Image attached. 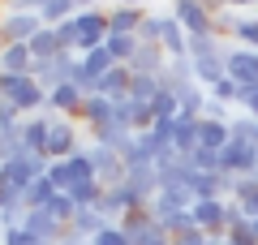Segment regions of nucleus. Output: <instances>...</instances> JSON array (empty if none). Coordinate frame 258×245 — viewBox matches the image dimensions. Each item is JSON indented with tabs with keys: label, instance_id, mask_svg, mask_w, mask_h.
I'll list each match as a JSON object with an SVG mask.
<instances>
[{
	"label": "nucleus",
	"instance_id": "30",
	"mask_svg": "<svg viewBox=\"0 0 258 245\" xmlns=\"http://www.w3.org/2000/svg\"><path fill=\"white\" fill-rule=\"evenodd\" d=\"M47 181H52V185H56L60 194H69V190H74V176H69V163H64V159H47Z\"/></svg>",
	"mask_w": 258,
	"mask_h": 245
},
{
	"label": "nucleus",
	"instance_id": "41",
	"mask_svg": "<svg viewBox=\"0 0 258 245\" xmlns=\"http://www.w3.org/2000/svg\"><path fill=\"white\" fill-rule=\"evenodd\" d=\"M60 245H91V241H78L74 232H64V236H60Z\"/></svg>",
	"mask_w": 258,
	"mask_h": 245
},
{
	"label": "nucleus",
	"instance_id": "39",
	"mask_svg": "<svg viewBox=\"0 0 258 245\" xmlns=\"http://www.w3.org/2000/svg\"><path fill=\"white\" fill-rule=\"evenodd\" d=\"M134 245H172V236H168L164 228H155V232H147L142 241H134Z\"/></svg>",
	"mask_w": 258,
	"mask_h": 245
},
{
	"label": "nucleus",
	"instance_id": "43",
	"mask_svg": "<svg viewBox=\"0 0 258 245\" xmlns=\"http://www.w3.org/2000/svg\"><path fill=\"white\" fill-rule=\"evenodd\" d=\"M215 245H232V241H228V236H220V241H215Z\"/></svg>",
	"mask_w": 258,
	"mask_h": 245
},
{
	"label": "nucleus",
	"instance_id": "20",
	"mask_svg": "<svg viewBox=\"0 0 258 245\" xmlns=\"http://www.w3.org/2000/svg\"><path fill=\"white\" fill-rule=\"evenodd\" d=\"M224 78H228V60H194V82L198 86L211 91L215 82H224Z\"/></svg>",
	"mask_w": 258,
	"mask_h": 245
},
{
	"label": "nucleus",
	"instance_id": "1",
	"mask_svg": "<svg viewBox=\"0 0 258 245\" xmlns=\"http://www.w3.org/2000/svg\"><path fill=\"white\" fill-rule=\"evenodd\" d=\"M0 95L26 116V112H43L47 108V91L39 86L30 73H0Z\"/></svg>",
	"mask_w": 258,
	"mask_h": 245
},
{
	"label": "nucleus",
	"instance_id": "9",
	"mask_svg": "<svg viewBox=\"0 0 258 245\" xmlns=\"http://www.w3.org/2000/svg\"><path fill=\"white\" fill-rule=\"evenodd\" d=\"M228 78L237 86H258V52L254 47H237L232 43L228 52Z\"/></svg>",
	"mask_w": 258,
	"mask_h": 245
},
{
	"label": "nucleus",
	"instance_id": "31",
	"mask_svg": "<svg viewBox=\"0 0 258 245\" xmlns=\"http://www.w3.org/2000/svg\"><path fill=\"white\" fill-rule=\"evenodd\" d=\"M47 211H52V215H56V219H60V224H64V228H69V224H74V215H78V202H74V198H69V194H56V198H52V202H47Z\"/></svg>",
	"mask_w": 258,
	"mask_h": 245
},
{
	"label": "nucleus",
	"instance_id": "17",
	"mask_svg": "<svg viewBox=\"0 0 258 245\" xmlns=\"http://www.w3.org/2000/svg\"><path fill=\"white\" fill-rule=\"evenodd\" d=\"M228 142H232V125H224V120H198V146L224 151Z\"/></svg>",
	"mask_w": 258,
	"mask_h": 245
},
{
	"label": "nucleus",
	"instance_id": "7",
	"mask_svg": "<svg viewBox=\"0 0 258 245\" xmlns=\"http://www.w3.org/2000/svg\"><path fill=\"white\" fill-rule=\"evenodd\" d=\"M82 151V142H78V125L69 116H60L52 129H47V159H69V155H78Z\"/></svg>",
	"mask_w": 258,
	"mask_h": 245
},
{
	"label": "nucleus",
	"instance_id": "21",
	"mask_svg": "<svg viewBox=\"0 0 258 245\" xmlns=\"http://www.w3.org/2000/svg\"><path fill=\"white\" fill-rule=\"evenodd\" d=\"M30 56H35V60H56V56H60V39H56L52 26H43L30 39Z\"/></svg>",
	"mask_w": 258,
	"mask_h": 245
},
{
	"label": "nucleus",
	"instance_id": "10",
	"mask_svg": "<svg viewBox=\"0 0 258 245\" xmlns=\"http://www.w3.org/2000/svg\"><path fill=\"white\" fill-rule=\"evenodd\" d=\"M82 103H86V91L78 86V82H60L56 91H47V108L60 112V116H69V120H78Z\"/></svg>",
	"mask_w": 258,
	"mask_h": 245
},
{
	"label": "nucleus",
	"instance_id": "4",
	"mask_svg": "<svg viewBox=\"0 0 258 245\" xmlns=\"http://www.w3.org/2000/svg\"><path fill=\"white\" fill-rule=\"evenodd\" d=\"M172 18L185 26V35H215V13L203 0H172Z\"/></svg>",
	"mask_w": 258,
	"mask_h": 245
},
{
	"label": "nucleus",
	"instance_id": "14",
	"mask_svg": "<svg viewBox=\"0 0 258 245\" xmlns=\"http://www.w3.org/2000/svg\"><path fill=\"white\" fill-rule=\"evenodd\" d=\"M164 69H168V52L164 47H151V43H142L138 56L129 60V73H147V78H159Z\"/></svg>",
	"mask_w": 258,
	"mask_h": 245
},
{
	"label": "nucleus",
	"instance_id": "23",
	"mask_svg": "<svg viewBox=\"0 0 258 245\" xmlns=\"http://www.w3.org/2000/svg\"><path fill=\"white\" fill-rule=\"evenodd\" d=\"M164 26H168V13H147L142 26H138V43L159 47V43H164Z\"/></svg>",
	"mask_w": 258,
	"mask_h": 245
},
{
	"label": "nucleus",
	"instance_id": "35",
	"mask_svg": "<svg viewBox=\"0 0 258 245\" xmlns=\"http://www.w3.org/2000/svg\"><path fill=\"white\" fill-rule=\"evenodd\" d=\"M91 245H129V236H125V228H120V224H108Z\"/></svg>",
	"mask_w": 258,
	"mask_h": 245
},
{
	"label": "nucleus",
	"instance_id": "36",
	"mask_svg": "<svg viewBox=\"0 0 258 245\" xmlns=\"http://www.w3.org/2000/svg\"><path fill=\"white\" fill-rule=\"evenodd\" d=\"M18 125H22V112L0 95V129H18Z\"/></svg>",
	"mask_w": 258,
	"mask_h": 245
},
{
	"label": "nucleus",
	"instance_id": "19",
	"mask_svg": "<svg viewBox=\"0 0 258 245\" xmlns=\"http://www.w3.org/2000/svg\"><path fill=\"white\" fill-rule=\"evenodd\" d=\"M172 146H176V155H194V146H198V120L194 116L172 120Z\"/></svg>",
	"mask_w": 258,
	"mask_h": 245
},
{
	"label": "nucleus",
	"instance_id": "3",
	"mask_svg": "<svg viewBox=\"0 0 258 245\" xmlns=\"http://www.w3.org/2000/svg\"><path fill=\"white\" fill-rule=\"evenodd\" d=\"M74 22H78V56L108 43V9H82Z\"/></svg>",
	"mask_w": 258,
	"mask_h": 245
},
{
	"label": "nucleus",
	"instance_id": "11",
	"mask_svg": "<svg viewBox=\"0 0 258 245\" xmlns=\"http://www.w3.org/2000/svg\"><path fill=\"white\" fill-rule=\"evenodd\" d=\"M78 120H82L91 134H95V129H103V125H112V120H116V99H108V95H86Z\"/></svg>",
	"mask_w": 258,
	"mask_h": 245
},
{
	"label": "nucleus",
	"instance_id": "2",
	"mask_svg": "<svg viewBox=\"0 0 258 245\" xmlns=\"http://www.w3.org/2000/svg\"><path fill=\"white\" fill-rule=\"evenodd\" d=\"M194 228L207 232L211 241L228 236V198H203V202H194Z\"/></svg>",
	"mask_w": 258,
	"mask_h": 245
},
{
	"label": "nucleus",
	"instance_id": "32",
	"mask_svg": "<svg viewBox=\"0 0 258 245\" xmlns=\"http://www.w3.org/2000/svg\"><path fill=\"white\" fill-rule=\"evenodd\" d=\"M211 99L228 103V108H241V86L232 78H224V82H215V86H211Z\"/></svg>",
	"mask_w": 258,
	"mask_h": 245
},
{
	"label": "nucleus",
	"instance_id": "26",
	"mask_svg": "<svg viewBox=\"0 0 258 245\" xmlns=\"http://www.w3.org/2000/svg\"><path fill=\"white\" fill-rule=\"evenodd\" d=\"M56 194H60V190H56V185L47 181V176H39V181L26 190V207H30V211H39V207H47V202H52Z\"/></svg>",
	"mask_w": 258,
	"mask_h": 245
},
{
	"label": "nucleus",
	"instance_id": "12",
	"mask_svg": "<svg viewBox=\"0 0 258 245\" xmlns=\"http://www.w3.org/2000/svg\"><path fill=\"white\" fill-rule=\"evenodd\" d=\"M147 9H134V5H112L108 9V35H138Z\"/></svg>",
	"mask_w": 258,
	"mask_h": 245
},
{
	"label": "nucleus",
	"instance_id": "34",
	"mask_svg": "<svg viewBox=\"0 0 258 245\" xmlns=\"http://www.w3.org/2000/svg\"><path fill=\"white\" fill-rule=\"evenodd\" d=\"M0 245H43V241L30 236L26 228H5V232H0Z\"/></svg>",
	"mask_w": 258,
	"mask_h": 245
},
{
	"label": "nucleus",
	"instance_id": "6",
	"mask_svg": "<svg viewBox=\"0 0 258 245\" xmlns=\"http://www.w3.org/2000/svg\"><path fill=\"white\" fill-rule=\"evenodd\" d=\"M86 155H91V163H95V176L103 181V190H112V185H120L125 181V159H120L112 146H99V142H91L86 146Z\"/></svg>",
	"mask_w": 258,
	"mask_h": 245
},
{
	"label": "nucleus",
	"instance_id": "33",
	"mask_svg": "<svg viewBox=\"0 0 258 245\" xmlns=\"http://www.w3.org/2000/svg\"><path fill=\"white\" fill-rule=\"evenodd\" d=\"M228 241H232V245H258V232H254L249 219H241L237 228H228Z\"/></svg>",
	"mask_w": 258,
	"mask_h": 245
},
{
	"label": "nucleus",
	"instance_id": "13",
	"mask_svg": "<svg viewBox=\"0 0 258 245\" xmlns=\"http://www.w3.org/2000/svg\"><path fill=\"white\" fill-rule=\"evenodd\" d=\"M30 69H35L30 43H0V73H30Z\"/></svg>",
	"mask_w": 258,
	"mask_h": 245
},
{
	"label": "nucleus",
	"instance_id": "16",
	"mask_svg": "<svg viewBox=\"0 0 258 245\" xmlns=\"http://www.w3.org/2000/svg\"><path fill=\"white\" fill-rule=\"evenodd\" d=\"M159 82H164V91H185V86H194V60L189 56L168 60V69L159 73Z\"/></svg>",
	"mask_w": 258,
	"mask_h": 245
},
{
	"label": "nucleus",
	"instance_id": "44",
	"mask_svg": "<svg viewBox=\"0 0 258 245\" xmlns=\"http://www.w3.org/2000/svg\"><path fill=\"white\" fill-rule=\"evenodd\" d=\"M0 22H5V9H0Z\"/></svg>",
	"mask_w": 258,
	"mask_h": 245
},
{
	"label": "nucleus",
	"instance_id": "18",
	"mask_svg": "<svg viewBox=\"0 0 258 245\" xmlns=\"http://www.w3.org/2000/svg\"><path fill=\"white\" fill-rule=\"evenodd\" d=\"M91 138H95V142H99V146H112V151H116V155H125L129 146H134V138H138V134H134V129H125V125H116V120H112V125L95 129Z\"/></svg>",
	"mask_w": 258,
	"mask_h": 245
},
{
	"label": "nucleus",
	"instance_id": "40",
	"mask_svg": "<svg viewBox=\"0 0 258 245\" xmlns=\"http://www.w3.org/2000/svg\"><path fill=\"white\" fill-rule=\"evenodd\" d=\"M224 5H228V9H237V13H241V9H258V0H224Z\"/></svg>",
	"mask_w": 258,
	"mask_h": 245
},
{
	"label": "nucleus",
	"instance_id": "15",
	"mask_svg": "<svg viewBox=\"0 0 258 245\" xmlns=\"http://www.w3.org/2000/svg\"><path fill=\"white\" fill-rule=\"evenodd\" d=\"M129 82H134L129 65H116V69H108V73L99 78L95 95H108V99H129Z\"/></svg>",
	"mask_w": 258,
	"mask_h": 245
},
{
	"label": "nucleus",
	"instance_id": "46",
	"mask_svg": "<svg viewBox=\"0 0 258 245\" xmlns=\"http://www.w3.org/2000/svg\"><path fill=\"white\" fill-rule=\"evenodd\" d=\"M254 13H258V9H254Z\"/></svg>",
	"mask_w": 258,
	"mask_h": 245
},
{
	"label": "nucleus",
	"instance_id": "25",
	"mask_svg": "<svg viewBox=\"0 0 258 245\" xmlns=\"http://www.w3.org/2000/svg\"><path fill=\"white\" fill-rule=\"evenodd\" d=\"M151 112H155V120H176V116H181V99H176V91H159L155 99H151Z\"/></svg>",
	"mask_w": 258,
	"mask_h": 245
},
{
	"label": "nucleus",
	"instance_id": "24",
	"mask_svg": "<svg viewBox=\"0 0 258 245\" xmlns=\"http://www.w3.org/2000/svg\"><path fill=\"white\" fill-rule=\"evenodd\" d=\"M159 91H164V82L147 78V73H134V82H129V99H138V103H151Z\"/></svg>",
	"mask_w": 258,
	"mask_h": 245
},
{
	"label": "nucleus",
	"instance_id": "42",
	"mask_svg": "<svg viewBox=\"0 0 258 245\" xmlns=\"http://www.w3.org/2000/svg\"><path fill=\"white\" fill-rule=\"evenodd\" d=\"M116 5H134V9H147V5H155V0H116Z\"/></svg>",
	"mask_w": 258,
	"mask_h": 245
},
{
	"label": "nucleus",
	"instance_id": "8",
	"mask_svg": "<svg viewBox=\"0 0 258 245\" xmlns=\"http://www.w3.org/2000/svg\"><path fill=\"white\" fill-rule=\"evenodd\" d=\"M39 30H43V18L39 13H5V22H0V43H30Z\"/></svg>",
	"mask_w": 258,
	"mask_h": 245
},
{
	"label": "nucleus",
	"instance_id": "28",
	"mask_svg": "<svg viewBox=\"0 0 258 245\" xmlns=\"http://www.w3.org/2000/svg\"><path fill=\"white\" fill-rule=\"evenodd\" d=\"M232 142H254L258 146V120L245 116V112H237L232 116Z\"/></svg>",
	"mask_w": 258,
	"mask_h": 245
},
{
	"label": "nucleus",
	"instance_id": "45",
	"mask_svg": "<svg viewBox=\"0 0 258 245\" xmlns=\"http://www.w3.org/2000/svg\"><path fill=\"white\" fill-rule=\"evenodd\" d=\"M254 232H258V219H254Z\"/></svg>",
	"mask_w": 258,
	"mask_h": 245
},
{
	"label": "nucleus",
	"instance_id": "22",
	"mask_svg": "<svg viewBox=\"0 0 258 245\" xmlns=\"http://www.w3.org/2000/svg\"><path fill=\"white\" fill-rule=\"evenodd\" d=\"M103 47H108V52H112V60H116V65H129V60H134V56H138V35H108V43H103Z\"/></svg>",
	"mask_w": 258,
	"mask_h": 245
},
{
	"label": "nucleus",
	"instance_id": "29",
	"mask_svg": "<svg viewBox=\"0 0 258 245\" xmlns=\"http://www.w3.org/2000/svg\"><path fill=\"white\" fill-rule=\"evenodd\" d=\"M194 163V172H220V151H207V146H194V155H185Z\"/></svg>",
	"mask_w": 258,
	"mask_h": 245
},
{
	"label": "nucleus",
	"instance_id": "38",
	"mask_svg": "<svg viewBox=\"0 0 258 245\" xmlns=\"http://www.w3.org/2000/svg\"><path fill=\"white\" fill-rule=\"evenodd\" d=\"M172 245H215V241H211L207 232H198V228H194V232H181V236H172Z\"/></svg>",
	"mask_w": 258,
	"mask_h": 245
},
{
	"label": "nucleus",
	"instance_id": "37",
	"mask_svg": "<svg viewBox=\"0 0 258 245\" xmlns=\"http://www.w3.org/2000/svg\"><path fill=\"white\" fill-rule=\"evenodd\" d=\"M241 112L258 120V86H241Z\"/></svg>",
	"mask_w": 258,
	"mask_h": 245
},
{
	"label": "nucleus",
	"instance_id": "27",
	"mask_svg": "<svg viewBox=\"0 0 258 245\" xmlns=\"http://www.w3.org/2000/svg\"><path fill=\"white\" fill-rule=\"evenodd\" d=\"M232 43H237V47H254V52H258V13H249V18L237 22V30H232Z\"/></svg>",
	"mask_w": 258,
	"mask_h": 245
},
{
	"label": "nucleus",
	"instance_id": "5",
	"mask_svg": "<svg viewBox=\"0 0 258 245\" xmlns=\"http://www.w3.org/2000/svg\"><path fill=\"white\" fill-rule=\"evenodd\" d=\"M220 172L224 176H254L258 172V146L254 142H228L220 151Z\"/></svg>",
	"mask_w": 258,
	"mask_h": 245
}]
</instances>
